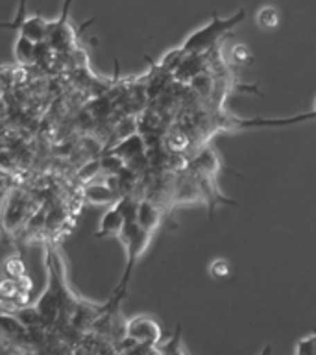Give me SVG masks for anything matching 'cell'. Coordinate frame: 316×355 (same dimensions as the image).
<instances>
[{
    "label": "cell",
    "mask_w": 316,
    "mask_h": 355,
    "mask_svg": "<svg viewBox=\"0 0 316 355\" xmlns=\"http://www.w3.org/2000/svg\"><path fill=\"white\" fill-rule=\"evenodd\" d=\"M246 17V10L240 8V10L231 17H226L222 19L216 11H213L211 15V21L207 24H204L198 30H194L191 35H188L185 41L182 43V50L185 54H207L211 50L215 49L216 43L220 41L226 33H229L231 30L240 24Z\"/></svg>",
    "instance_id": "1"
},
{
    "label": "cell",
    "mask_w": 316,
    "mask_h": 355,
    "mask_svg": "<svg viewBox=\"0 0 316 355\" xmlns=\"http://www.w3.org/2000/svg\"><path fill=\"white\" fill-rule=\"evenodd\" d=\"M152 235L154 233L143 230L137 222H126V226L122 230L119 241L126 248V270H124V276L121 279V285L116 288V293H119L121 298L124 291H126L128 283H130V277H132L133 268L137 265V261L143 257L144 252L148 250L150 243H152Z\"/></svg>",
    "instance_id": "2"
},
{
    "label": "cell",
    "mask_w": 316,
    "mask_h": 355,
    "mask_svg": "<svg viewBox=\"0 0 316 355\" xmlns=\"http://www.w3.org/2000/svg\"><path fill=\"white\" fill-rule=\"evenodd\" d=\"M72 0H65L63 11H61L60 19L50 21L49 35H46V44L55 52H69L76 46V35L72 32L71 24H69V10H71Z\"/></svg>",
    "instance_id": "3"
},
{
    "label": "cell",
    "mask_w": 316,
    "mask_h": 355,
    "mask_svg": "<svg viewBox=\"0 0 316 355\" xmlns=\"http://www.w3.org/2000/svg\"><path fill=\"white\" fill-rule=\"evenodd\" d=\"M126 337H130L137 344L154 348L161 343L163 331H161V326L152 316L141 315L126 322Z\"/></svg>",
    "instance_id": "4"
},
{
    "label": "cell",
    "mask_w": 316,
    "mask_h": 355,
    "mask_svg": "<svg viewBox=\"0 0 316 355\" xmlns=\"http://www.w3.org/2000/svg\"><path fill=\"white\" fill-rule=\"evenodd\" d=\"M28 218V198L21 191H13L4 200V227L17 230Z\"/></svg>",
    "instance_id": "5"
},
{
    "label": "cell",
    "mask_w": 316,
    "mask_h": 355,
    "mask_svg": "<svg viewBox=\"0 0 316 355\" xmlns=\"http://www.w3.org/2000/svg\"><path fill=\"white\" fill-rule=\"evenodd\" d=\"M188 168L193 172H198V174H204V176L216 178L222 171L220 157L213 146H204L191 157Z\"/></svg>",
    "instance_id": "6"
},
{
    "label": "cell",
    "mask_w": 316,
    "mask_h": 355,
    "mask_svg": "<svg viewBox=\"0 0 316 355\" xmlns=\"http://www.w3.org/2000/svg\"><path fill=\"white\" fill-rule=\"evenodd\" d=\"M137 224L150 233H155L163 224V207L152 198H141L137 211Z\"/></svg>",
    "instance_id": "7"
},
{
    "label": "cell",
    "mask_w": 316,
    "mask_h": 355,
    "mask_svg": "<svg viewBox=\"0 0 316 355\" xmlns=\"http://www.w3.org/2000/svg\"><path fill=\"white\" fill-rule=\"evenodd\" d=\"M83 198L91 205H115L121 194L107 182H91L83 189Z\"/></svg>",
    "instance_id": "8"
},
{
    "label": "cell",
    "mask_w": 316,
    "mask_h": 355,
    "mask_svg": "<svg viewBox=\"0 0 316 355\" xmlns=\"http://www.w3.org/2000/svg\"><path fill=\"white\" fill-rule=\"evenodd\" d=\"M126 226V218L116 205H111L104 215L100 216L96 237H121L122 230Z\"/></svg>",
    "instance_id": "9"
},
{
    "label": "cell",
    "mask_w": 316,
    "mask_h": 355,
    "mask_svg": "<svg viewBox=\"0 0 316 355\" xmlns=\"http://www.w3.org/2000/svg\"><path fill=\"white\" fill-rule=\"evenodd\" d=\"M49 26L50 21L44 19L41 13H35V15H28L24 21L21 22V26L17 32L26 35L28 39H32L33 43H46V35H49Z\"/></svg>",
    "instance_id": "10"
},
{
    "label": "cell",
    "mask_w": 316,
    "mask_h": 355,
    "mask_svg": "<svg viewBox=\"0 0 316 355\" xmlns=\"http://www.w3.org/2000/svg\"><path fill=\"white\" fill-rule=\"evenodd\" d=\"M105 152H111V154L119 155V157H122V159L128 163V161L135 159L139 155L146 154L148 148H146V143H144L143 135H141V133H133V135L126 137L124 141H121V143H116L113 148L105 150Z\"/></svg>",
    "instance_id": "11"
},
{
    "label": "cell",
    "mask_w": 316,
    "mask_h": 355,
    "mask_svg": "<svg viewBox=\"0 0 316 355\" xmlns=\"http://www.w3.org/2000/svg\"><path fill=\"white\" fill-rule=\"evenodd\" d=\"M13 54H15V60L19 65H33V63L37 61L39 44L33 43L32 39H28L26 35L19 33V37H17L15 41V46H13Z\"/></svg>",
    "instance_id": "12"
},
{
    "label": "cell",
    "mask_w": 316,
    "mask_h": 355,
    "mask_svg": "<svg viewBox=\"0 0 316 355\" xmlns=\"http://www.w3.org/2000/svg\"><path fill=\"white\" fill-rule=\"evenodd\" d=\"M279 21H281V17H279L276 6H263L257 11V24L263 30H274V28L279 26Z\"/></svg>",
    "instance_id": "13"
},
{
    "label": "cell",
    "mask_w": 316,
    "mask_h": 355,
    "mask_svg": "<svg viewBox=\"0 0 316 355\" xmlns=\"http://www.w3.org/2000/svg\"><path fill=\"white\" fill-rule=\"evenodd\" d=\"M100 174H104V171H102V159H89L85 161L80 168H78L76 176L78 180L82 183H91L94 182L96 178L100 176Z\"/></svg>",
    "instance_id": "14"
},
{
    "label": "cell",
    "mask_w": 316,
    "mask_h": 355,
    "mask_svg": "<svg viewBox=\"0 0 316 355\" xmlns=\"http://www.w3.org/2000/svg\"><path fill=\"white\" fill-rule=\"evenodd\" d=\"M133 133H137V119L135 116L119 119L115 130H113V141H115V144L121 143V141H124V139L133 135Z\"/></svg>",
    "instance_id": "15"
},
{
    "label": "cell",
    "mask_w": 316,
    "mask_h": 355,
    "mask_svg": "<svg viewBox=\"0 0 316 355\" xmlns=\"http://www.w3.org/2000/svg\"><path fill=\"white\" fill-rule=\"evenodd\" d=\"M4 276L6 279H19V277L26 276V266L22 261L21 255H11L4 263Z\"/></svg>",
    "instance_id": "16"
},
{
    "label": "cell",
    "mask_w": 316,
    "mask_h": 355,
    "mask_svg": "<svg viewBox=\"0 0 316 355\" xmlns=\"http://www.w3.org/2000/svg\"><path fill=\"white\" fill-rule=\"evenodd\" d=\"M209 274L211 277H215V279L222 282V279L229 277V274H231V266H229V263H227L226 259H215L209 265Z\"/></svg>",
    "instance_id": "17"
},
{
    "label": "cell",
    "mask_w": 316,
    "mask_h": 355,
    "mask_svg": "<svg viewBox=\"0 0 316 355\" xmlns=\"http://www.w3.org/2000/svg\"><path fill=\"white\" fill-rule=\"evenodd\" d=\"M26 2L28 0H19V8H17V15L11 22H2V28H10V30H19L21 22L28 17L26 11Z\"/></svg>",
    "instance_id": "18"
},
{
    "label": "cell",
    "mask_w": 316,
    "mask_h": 355,
    "mask_svg": "<svg viewBox=\"0 0 316 355\" xmlns=\"http://www.w3.org/2000/svg\"><path fill=\"white\" fill-rule=\"evenodd\" d=\"M296 355H316V338L305 337L296 346Z\"/></svg>",
    "instance_id": "19"
},
{
    "label": "cell",
    "mask_w": 316,
    "mask_h": 355,
    "mask_svg": "<svg viewBox=\"0 0 316 355\" xmlns=\"http://www.w3.org/2000/svg\"><path fill=\"white\" fill-rule=\"evenodd\" d=\"M21 355H41V354H39V352H35V349L30 348V349H22Z\"/></svg>",
    "instance_id": "20"
},
{
    "label": "cell",
    "mask_w": 316,
    "mask_h": 355,
    "mask_svg": "<svg viewBox=\"0 0 316 355\" xmlns=\"http://www.w3.org/2000/svg\"><path fill=\"white\" fill-rule=\"evenodd\" d=\"M313 111H315V113H316V104H315V110H313Z\"/></svg>",
    "instance_id": "21"
}]
</instances>
